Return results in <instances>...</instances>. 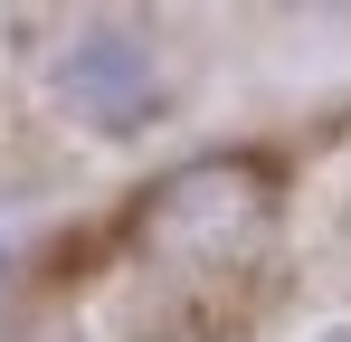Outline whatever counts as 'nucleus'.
<instances>
[{"instance_id":"obj_1","label":"nucleus","mask_w":351,"mask_h":342,"mask_svg":"<svg viewBox=\"0 0 351 342\" xmlns=\"http://www.w3.org/2000/svg\"><path fill=\"white\" fill-rule=\"evenodd\" d=\"M58 76V95L95 133H133L143 114H152V95H162V76H152V48L143 38H123V29H95V38H76V48L48 67Z\"/></svg>"}]
</instances>
